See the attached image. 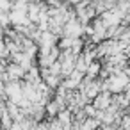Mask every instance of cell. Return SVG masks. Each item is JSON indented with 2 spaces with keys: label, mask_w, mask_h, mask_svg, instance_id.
<instances>
[{
  "label": "cell",
  "mask_w": 130,
  "mask_h": 130,
  "mask_svg": "<svg viewBox=\"0 0 130 130\" xmlns=\"http://www.w3.org/2000/svg\"><path fill=\"white\" fill-rule=\"evenodd\" d=\"M126 84H128V78H126V73L123 71H118V73H112L107 80H105V84H103V89L105 91H109V93H116V94H119L121 91H125L126 89Z\"/></svg>",
  "instance_id": "obj_1"
},
{
  "label": "cell",
  "mask_w": 130,
  "mask_h": 130,
  "mask_svg": "<svg viewBox=\"0 0 130 130\" xmlns=\"http://www.w3.org/2000/svg\"><path fill=\"white\" fill-rule=\"evenodd\" d=\"M110 103H112V96H110L109 91H102V93H98V94L93 98V107H94L96 110H105Z\"/></svg>",
  "instance_id": "obj_2"
},
{
  "label": "cell",
  "mask_w": 130,
  "mask_h": 130,
  "mask_svg": "<svg viewBox=\"0 0 130 130\" xmlns=\"http://www.w3.org/2000/svg\"><path fill=\"white\" fill-rule=\"evenodd\" d=\"M23 75H25V70H23L22 66H18L16 62H13V64L7 66L6 77H9V80H18V78H22Z\"/></svg>",
  "instance_id": "obj_3"
},
{
  "label": "cell",
  "mask_w": 130,
  "mask_h": 130,
  "mask_svg": "<svg viewBox=\"0 0 130 130\" xmlns=\"http://www.w3.org/2000/svg\"><path fill=\"white\" fill-rule=\"evenodd\" d=\"M9 23H11L9 14H7V13H0V27H7Z\"/></svg>",
  "instance_id": "obj_4"
},
{
  "label": "cell",
  "mask_w": 130,
  "mask_h": 130,
  "mask_svg": "<svg viewBox=\"0 0 130 130\" xmlns=\"http://www.w3.org/2000/svg\"><path fill=\"white\" fill-rule=\"evenodd\" d=\"M11 9V2L9 0H0V13H7Z\"/></svg>",
  "instance_id": "obj_5"
},
{
  "label": "cell",
  "mask_w": 130,
  "mask_h": 130,
  "mask_svg": "<svg viewBox=\"0 0 130 130\" xmlns=\"http://www.w3.org/2000/svg\"><path fill=\"white\" fill-rule=\"evenodd\" d=\"M46 130H64L62 128V125L55 119V121H52V123H48V126H46Z\"/></svg>",
  "instance_id": "obj_6"
},
{
  "label": "cell",
  "mask_w": 130,
  "mask_h": 130,
  "mask_svg": "<svg viewBox=\"0 0 130 130\" xmlns=\"http://www.w3.org/2000/svg\"><path fill=\"white\" fill-rule=\"evenodd\" d=\"M70 2H73V4H78V2H82V0H70Z\"/></svg>",
  "instance_id": "obj_7"
}]
</instances>
